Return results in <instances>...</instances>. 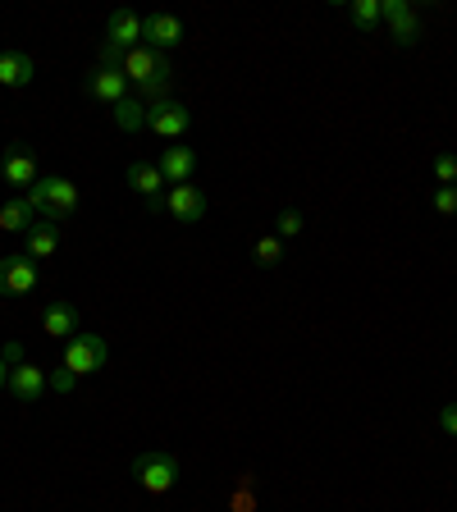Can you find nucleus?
<instances>
[{
	"mask_svg": "<svg viewBox=\"0 0 457 512\" xmlns=\"http://www.w3.org/2000/svg\"><path fill=\"white\" fill-rule=\"evenodd\" d=\"M28 202H32V211L42 215V220L64 224V220H74V215H78L83 197H78V188H74L69 179H64V174H42V179L32 183Z\"/></svg>",
	"mask_w": 457,
	"mask_h": 512,
	"instance_id": "obj_2",
	"label": "nucleus"
},
{
	"mask_svg": "<svg viewBox=\"0 0 457 512\" xmlns=\"http://www.w3.org/2000/svg\"><path fill=\"white\" fill-rule=\"evenodd\" d=\"M0 179L10 183L14 192H23V197H28L32 183L42 179V170H37V156H32L28 147H5V156H0Z\"/></svg>",
	"mask_w": 457,
	"mask_h": 512,
	"instance_id": "obj_8",
	"label": "nucleus"
},
{
	"mask_svg": "<svg viewBox=\"0 0 457 512\" xmlns=\"http://www.w3.org/2000/svg\"><path fill=\"white\" fill-rule=\"evenodd\" d=\"M439 426H444L448 435H457V403H448L444 412H439Z\"/></svg>",
	"mask_w": 457,
	"mask_h": 512,
	"instance_id": "obj_28",
	"label": "nucleus"
},
{
	"mask_svg": "<svg viewBox=\"0 0 457 512\" xmlns=\"http://www.w3.org/2000/svg\"><path fill=\"white\" fill-rule=\"evenodd\" d=\"M133 480H138L147 494H170L179 485V458L165 453V448H147L133 458Z\"/></svg>",
	"mask_w": 457,
	"mask_h": 512,
	"instance_id": "obj_3",
	"label": "nucleus"
},
{
	"mask_svg": "<svg viewBox=\"0 0 457 512\" xmlns=\"http://www.w3.org/2000/svg\"><path fill=\"white\" fill-rule=\"evenodd\" d=\"M160 174H165V183H192V174H197V151L192 147H183V142H174V147H165L160 151Z\"/></svg>",
	"mask_w": 457,
	"mask_h": 512,
	"instance_id": "obj_16",
	"label": "nucleus"
},
{
	"mask_svg": "<svg viewBox=\"0 0 457 512\" xmlns=\"http://www.w3.org/2000/svg\"><path fill=\"white\" fill-rule=\"evenodd\" d=\"M5 389H10V366L0 362V394H5Z\"/></svg>",
	"mask_w": 457,
	"mask_h": 512,
	"instance_id": "obj_29",
	"label": "nucleus"
},
{
	"mask_svg": "<svg viewBox=\"0 0 457 512\" xmlns=\"http://www.w3.org/2000/svg\"><path fill=\"white\" fill-rule=\"evenodd\" d=\"M380 10H384V28H389V37H394L398 46L421 42V19H416V10L407 0H380Z\"/></svg>",
	"mask_w": 457,
	"mask_h": 512,
	"instance_id": "obj_10",
	"label": "nucleus"
},
{
	"mask_svg": "<svg viewBox=\"0 0 457 512\" xmlns=\"http://www.w3.org/2000/svg\"><path fill=\"white\" fill-rule=\"evenodd\" d=\"M110 115H115V124L124 128V133H138V128H147V101H138V96H124V101H119Z\"/></svg>",
	"mask_w": 457,
	"mask_h": 512,
	"instance_id": "obj_20",
	"label": "nucleus"
},
{
	"mask_svg": "<svg viewBox=\"0 0 457 512\" xmlns=\"http://www.w3.org/2000/svg\"><path fill=\"white\" fill-rule=\"evenodd\" d=\"M275 229H279V238L302 234V211H293V206H288V211H279L275 215Z\"/></svg>",
	"mask_w": 457,
	"mask_h": 512,
	"instance_id": "obj_24",
	"label": "nucleus"
},
{
	"mask_svg": "<svg viewBox=\"0 0 457 512\" xmlns=\"http://www.w3.org/2000/svg\"><path fill=\"white\" fill-rule=\"evenodd\" d=\"M74 380H78V375H69L64 366H60V371H51V394H74Z\"/></svg>",
	"mask_w": 457,
	"mask_h": 512,
	"instance_id": "obj_26",
	"label": "nucleus"
},
{
	"mask_svg": "<svg viewBox=\"0 0 457 512\" xmlns=\"http://www.w3.org/2000/svg\"><path fill=\"white\" fill-rule=\"evenodd\" d=\"M42 330H46V339H74V334H83V316H78V307L69 298H55V302H46V311H42Z\"/></svg>",
	"mask_w": 457,
	"mask_h": 512,
	"instance_id": "obj_14",
	"label": "nucleus"
},
{
	"mask_svg": "<svg viewBox=\"0 0 457 512\" xmlns=\"http://www.w3.org/2000/svg\"><path fill=\"white\" fill-rule=\"evenodd\" d=\"M0 362H5V366H19L23 362V343H5V348H0Z\"/></svg>",
	"mask_w": 457,
	"mask_h": 512,
	"instance_id": "obj_27",
	"label": "nucleus"
},
{
	"mask_svg": "<svg viewBox=\"0 0 457 512\" xmlns=\"http://www.w3.org/2000/svg\"><path fill=\"white\" fill-rule=\"evenodd\" d=\"M188 37V28H183V19H174V14H147L142 19V46H151V51H174V46Z\"/></svg>",
	"mask_w": 457,
	"mask_h": 512,
	"instance_id": "obj_12",
	"label": "nucleus"
},
{
	"mask_svg": "<svg viewBox=\"0 0 457 512\" xmlns=\"http://www.w3.org/2000/svg\"><path fill=\"white\" fill-rule=\"evenodd\" d=\"M87 96H92V101H101V106L115 110L119 101L128 96V78H124V69H119V64H101V60H96V69L87 74Z\"/></svg>",
	"mask_w": 457,
	"mask_h": 512,
	"instance_id": "obj_9",
	"label": "nucleus"
},
{
	"mask_svg": "<svg viewBox=\"0 0 457 512\" xmlns=\"http://www.w3.org/2000/svg\"><path fill=\"white\" fill-rule=\"evenodd\" d=\"M119 69H124L128 87H138V92L147 96V106L170 92L174 69H170V60H165L160 51H151V46H133V51H124L119 55Z\"/></svg>",
	"mask_w": 457,
	"mask_h": 512,
	"instance_id": "obj_1",
	"label": "nucleus"
},
{
	"mask_svg": "<svg viewBox=\"0 0 457 512\" xmlns=\"http://www.w3.org/2000/svg\"><path fill=\"white\" fill-rule=\"evenodd\" d=\"M37 220H42V215L32 211L28 197H10V202L0 206V234H19V238H23Z\"/></svg>",
	"mask_w": 457,
	"mask_h": 512,
	"instance_id": "obj_18",
	"label": "nucleus"
},
{
	"mask_svg": "<svg viewBox=\"0 0 457 512\" xmlns=\"http://www.w3.org/2000/svg\"><path fill=\"white\" fill-rule=\"evenodd\" d=\"M435 179H439V188H457V156H435Z\"/></svg>",
	"mask_w": 457,
	"mask_h": 512,
	"instance_id": "obj_23",
	"label": "nucleus"
},
{
	"mask_svg": "<svg viewBox=\"0 0 457 512\" xmlns=\"http://www.w3.org/2000/svg\"><path fill=\"white\" fill-rule=\"evenodd\" d=\"M147 128L156 138H170V142H183V133L192 128V110L183 101H170V96H160L147 106Z\"/></svg>",
	"mask_w": 457,
	"mask_h": 512,
	"instance_id": "obj_6",
	"label": "nucleus"
},
{
	"mask_svg": "<svg viewBox=\"0 0 457 512\" xmlns=\"http://www.w3.org/2000/svg\"><path fill=\"white\" fill-rule=\"evenodd\" d=\"M42 284V270L32 256H0V298H28Z\"/></svg>",
	"mask_w": 457,
	"mask_h": 512,
	"instance_id": "obj_7",
	"label": "nucleus"
},
{
	"mask_svg": "<svg viewBox=\"0 0 457 512\" xmlns=\"http://www.w3.org/2000/svg\"><path fill=\"white\" fill-rule=\"evenodd\" d=\"M46 389H51V375H46L42 366H28V362L10 366V394L19 398V403H42Z\"/></svg>",
	"mask_w": 457,
	"mask_h": 512,
	"instance_id": "obj_15",
	"label": "nucleus"
},
{
	"mask_svg": "<svg viewBox=\"0 0 457 512\" xmlns=\"http://www.w3.org/2000/svg\"><path fill=\"white\" fill-rule=\"evenodd\" d=\"M165 215L179 224H197L206 215V197L197 183H174L170 192H165Z\"/></svg>",
	"mask_w": 457,
	"mask_h": 512,
	"instance_id": "obj_13",
	"label": "nucleus"
},
{
	"mask_svg": "<svg viewBox=\"0 0 457 512\" xmlns=\"http://www.w3.org/2000/svg\"><path fill=\"white\" fill-rule=\"evenodd\" d=\"M124 179H128V188L133 192H142L147 197V211H165V174H160V165H151V160H133L124 170Z\"/></svg>",
	"mask_w": 457,
	"mask_h": 512,
	"instance_id": "obj_11",
	"label": "nucleus"
},
{
	"mask_svg": "<svg viewBox=\"0 0 457 512\" xmlns=\"http://www.w3.org/2000/svg\"><path fill=\"white\" fill-rule=\"evenodd\" d=\"M348 19L357 32H375L384 23V10H380V0H352L348 5Z\"/></svg>",
	"mask_w": 457,
	"mask_h": 512,
	"instance_id": "obj_21",
	"label": "nucleus"
},
{
	"mask_svg": "<svg viewBox=\"0 0 457 512\" xmlns=\"http://www.w3.org/2000/svg\"><path fill=\"white\" fill-rule=\"evenodd\" d=\"M142 46V14L115 10L106 19V46H101V64H119V55Z\"/></svg>",
	"mask_w": 457,
	"mask_h": 512,
	"instance_id": "obj_4",
	"label": "nucleus"
},
{
	"mask_svg": "<svg viewBox=\"0 0 457 512\" xmlns=\"http://www.w3.org/2000/svg\"><path fill=\"white\" fill-rule=\"evenodd\" d=\"M256 266H279L284 261V238L279 234H266V238H256Z\"/></svg>",
	"mask_w": 457,
	"mask_h": 512,
	"instance_id": "obj_22",
	"label": "nucleus"
},
{
	"mask_svg": "<svg viewBox=\"0 0 457 512\" xmlns=\"http://www.w3.org/2000/svg\"><path fill=\"white\" fill-rule=\"evenodd\" d=\"M32 74H37L32 55H23V51H5V55H0V87H28Z\"/></svg>",
	"mask_w": 457,
	"mask_h": 512,
	"instance_id": "obj_19",
	"label": "nucleus"
},
{
	"mask_svg": "<svg viewBox=\"0 0 457 512\" xmlns=\"http://www.w3.org/2000/svg\"><path fill=\"white\" fill-rule=\"evenodd\" d=\"M435 211L439 215H457V188H435Z\"/></svg>",
	"mask_w": 457,
	"mask_h": 512,
	"instance_id": "obj_25",
	"label": "nucleus"
},
{
	"mask_svg": "<svg viewBox=\"0 0 457 512\" xmlns=\"http://www.w3.org/2000/svg\"><path fill=\"white\" fill-rule=\"evenodd\" d=\"M60 252V224H51V220H37L23 234V256H32V261H46V256H55Z\"/></svg>",
	"mask_w": 457,
	"mask_h": 512,
	"instance_id": "obj_17",
	"label": "nucleus"
},
{
	"mask_svg": "<svg viewBox=\"0 0 457 512\" xmlns=\"http://www.w3.org/2000/svg\"><path fill=\"white\" fill-rule=\"evenodd\" d=\"M110 357V343L101 339V334H74V339L64 343V371L69 375H96L101 366H106Z\"/></svg>",
	"mask_w": 457,
	"mask_h": 512,
	"instance_id": "obj_5",
	"label": "nucleus"
}]
</instances>
